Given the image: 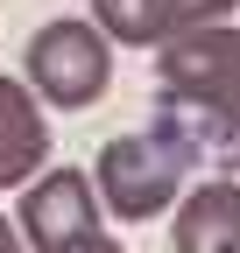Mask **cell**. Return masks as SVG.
<instances>
[{"mask_svg": "<svg viewBox=\"0 0 240 253\" xmlns=\"http://www.w3.org/2000/svg\"><path fill=\"white\" fill-rule=\"evenodd\" d=\"M92 28L106 42L156 49V42L177 36V0H92Z\"/></svg>", "mask_w": 240, "mask_h": 253, "instance_id": "obj_7", "label": "cell"}, {"mask_svg": "<svg viewBox=\"0 0 240 253\" xmlns=\"http://www.w3.org/2000/svg\"><path fill=\"white\" fill-rule=\"evenodd\" d=\"M57 253H127V246H120V239H113L106 225H92V232H78V239H64Z\"/></svg>", "mask_w": 240, "mask_h": 253, "instance_id": "obj_9", "label": "cell"}, {"mask_svg": "<svg viewBox=\"0 0 240 253\" xmlns=\"http://www.w3.org/2000/svg\"><path fill=\"white\" fill-rule=\"evenodd\" d=\"M50 162V120L21 78H0V190L36 183Z\"/></svg>", "mask_w": 240, "mask_h": 253, "instance_id": "obj_5", "label": "cell"}, {"mask_svg": "<svg viewBox=\"0 0 240 253\" xmlns=\"http://www.w3.org/2000/svg\"><path fill=\"white\" fill-rule=\"evenodd\" d=\"M106 84H113V42L92 21L64 14V21H43L36 36H28V91H36V99L78 113V106H92Z\"/></svg>", "mask_w": 240, "mask_h": 253, "instance_id": "obj_3", "label": "cell"}, {"mask_svg": "<svg viewBox=\"0 0 240 253\" xmlns=\"http://www.w3.org/2000/svg\"><path fill=\"white\" fill-rule=\"evenodd\" d=\"M233 0H177V28H205V21H226Z\"/></svg>", "mask_w": 240, "mask_h": 253, "instance_id": "obj_8", "label": "cell"}, {"mask_svg": "<svg viewBox=\"0 0 240 253\" xmlns=\"http://www.w3.org/2000/svg\"><path fill=\"white\" fill-rule=\"evenodd\" d=\"M156 78L177 106H184V134L198 148L219 155V169L240 176V28L233 21H205V28H177L170 42H156Z\"/></svg>", "mask_w": 240, "mask_h": 253, "instance_id": "obj_1", "label": "cell"}, {"mask_svg": "<svg viewBox=\"0 0 240 253\" xmlns=\"http://www.w3.org/2000/svg\"><path fill=\"white\" fill-rule=\"evenodd\" d=\"M177 253H240V183H198L184 204H177V225H170Z\"/></svg>", "mask_w": 240, "mask_h": 253, "instance_id": "obj_6", "label": "cell"}, {"mask_svg": "<svg viewBox=\"0 0 240 253\" xmlns=\"http://www.w3.org/2000/svg\"><path fill=\"white\" fill-rule=\"evenodd\" d=\"M92 225H99V190H92L85 169H43L36 183H21V211H14L21 246L57 253L64 239L92 232Z\"/></svg>", "mask_w": 240, "mask_h": 253, "instance_id": "obj_4", "label": "cell"}, {"mask_svg": "<svg viewBox=\"0 0 240 253\" xmlns=\"http://www.w3.org/2000/svg\"><path fill=\"white\" fill-rule=\"evenodd\" d=\"M191 155H198V141H191L177 120L148 126V134H120V141L99 148L92 190H99V204L120 218V225L163 218V211L177 204V190H184V176H191Z\"/></svg>", "mask_w": 240, "mask_h": 253, "instance_id": "obj_2", "label": "cell"}, {"mask_svg": "<svg viewBox=\"0 0 240 253\" xmlns=\"http://www.w3.org/2000/svg\"><path fill=\"white\" fill-rule=\"evenodd\" d=\"M0 253H21V232L7 225V218H0Z\"/></svg>", "mask_w": 240, "mask_h": 253, "instance_id": "obj_10", "label": "cell"}]
</instances>
